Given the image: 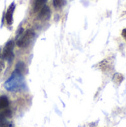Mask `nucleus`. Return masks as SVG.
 I'll list each match as a JSON object with an SVG mask.
<instances>
[{
	"mask_svg": "<svg viewBox=\"0 0 126 127\" xmlns=\"http://www.w3.org/2000/svg\"><path fill=\"white\" fill-rule=\"evenodd\" d=\"M4 62L2 60H0V72L2 71V69L4 68Z\"/></svg>",
	"mask_w": 126,
	"mask_h": 127,
	"instance_id": "9b49d317",
	"label": "nucleus"
},
{
	"mask_svg": "<svg viewBox=\"0 0 126 127\" xmlns=\"http://www.w3.org/2000/svg\"><path fill=\"white\" fill-rule=\"evenodd\" d=\"M65 4V0H53V7L56 9L62 7Z\"/></svg>",
	"mask_w": 126,
	"mask_h": 127,
	"instance_id": "6e6552de",
	"label": "nucleus"
},
{
	"mask_svg": "<svg viewBox=\"0 0 126 127\" xmlns=\"http://www.w3.org/2000/svg\"><path fill=\"white\" fill-rule=\"evenodd\" d=\"M9 106V101L7 97L1 96L0 97V111L7 109Z\"/></svg>",
	"mask_w": 126,
	"mask_h": 127,
	"instance_id": "0eeeda50",
	"label": "nucleus"
},
{
	"mask_svg": "<svg viewBox=\"0 0 126 127\" xmlns=\"http://www.w3.org/2000/svg\"><path fill=\"white\" fill-rule=\"evenodd\" d=\"M39 19L41 20H47L48 19H49L50 15V10L48 6L47 5H44L39 11Z\"/></svg>",
	"mask_w": 126,
	"mask_h": 127,
	"instance_id": "39448f33",
	"label": "nucleus"
},
{
	"mask_svg": "<svg viewBox=\"0 0 126 127\" xmlns=\"http://www.w3.org/2000/svg\"><path fill=\"white\" fill-rule=\"evenodd\" d=\"M122 36L124 37V39L126 40V28L123 31V32H122Z\"/></svg>",
	"mask_w": 126,
	"mask_h": 127,
	"instance_id": "f8f14e48",
	"label": "nucleus"
},
{
	"mask_svg": "<svg viewBox=\"0 0 126 127\" xmlns=\"http://www.w3.org/2000/svg\"><path fill=\"white\" fill-rule=\"evenodd\" d=\"M16 67V69H18L19 71H21L22 73H24V71H25V63H22V62H19V63H18Z\"/></svg>",
	"mask_w": 126,
	"mask_h": 127,
	"instance_id": "9d476101",
	"label": "nucleus"
},
{
	"mask_svg": "<svg viewBox=\"0 0 126 127\" xmlns=\"http://www.w3.org/2000/svg\"><path fill=\"white\" fill-rule=\"evenodd\" d=\"M14 9H15V4L11 3L10 5L8 7L7 12L5 13V21L8 25H11L13 23V15Z\"/></svg>",
	"mask_w": 126,
	"mask_h": 127,
	"instance_id": "20e7f679",
	"label": "nucleus"
},
{
	"mask_svg": "<svg viewBox=\"0 0 126 127\" xmlns=\"http://www.w3.org/2000/svg\"><path fill=\"white\" fill-rule=\"evenodd\" d=\"M47 0H34L33 9L35 12H38L45 4Z\"/></svg>",
	"mask_w": 126,
	"mask_h": 127,
	"instance_id": "423d86ee",
	"label": "nucleus"
},
{
	"mask_svg": "<svg viewBox=\"0 0 126 127\" xmlns=\"http://www.w3.org/2000/svg\"><path fill=\"white\" fill-rule=\"evenodd\" d=\"M113 80L116 84H120L121 82L123 80V76L121 74L117 73L114 74V76L113 77Z\"/></svg>",
	"mask_w": 126,
	"mask_h": 127,
	"instance_id": "1a4fd4ad",
	"label": "nucleus"
},
{
	"mask_svg": "<svg viewBox=\"0 0 126 127\" xmlns=\"http://www.w3.org/2000/svg\"><path fill=\"white\" fill-rule=\"evenodd\" d=\"M35 36V33L33 30H27L19 39L16 41V45L19 48H26L27 47L31 42L33 41Z\"/></svg>",
	"mask_w": 126,
	"mask_h": 127,
	"instance_id": "f03ea898",
	"label": "nucleus"
},
{
	"mask_svg": "<svg viewBox=\"0 0 126 127\" xmlns=\"http://www.w3.org/2000/svg\"><path fill=\"white\" fill-rule=\"evenodd\" d=\"M13 48H14V42L13 40H10L6 43L2 51V54H1L2 58L9 63H10L14 58Z\"/></svg>",
	"mask_w": 126,
	"mask_h": 127,
	"instance_id": "7ed1b4c3",
	"label": "nucleus"
},
{
	"mask_svg": "<svg viewBox=\"0 0 126 127\" xmlns=\"http://www.w3.org/2000/svg\"><path fill=\"white\" fill-rule=\"evenodd\" d=\"M4 87L9 92H19L25 89V83L23 73L15 69L11 76L5 81Z\"/></svg>",
	"mask_w": 126,
	"mask_h": 127,
	"instance_id": "f257e3e1",
	"label": "nucleus"
},
{
	"mask_svg": "<svg viewBox=\"0 0 126 127\" xmlns=\"http://www.w3.org/2000/svg\"><path fill=\"white\" fill-rule=\"evenodd\" d=\"M0 58H1V52H0Z\"/></svg>",
	"mask_w": 126,
	"mask_h": 127,
	"instance_id": "ddd939ff",
	"label": "nucleus"
}]
</instances>
